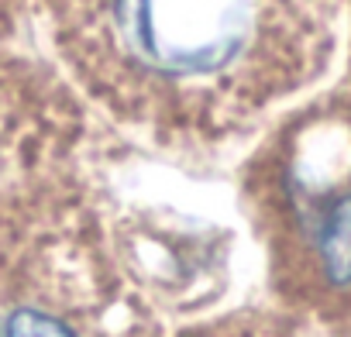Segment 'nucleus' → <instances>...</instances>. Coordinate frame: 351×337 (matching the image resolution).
I'll return each mask as SVG.
<instances>
[{
    "instance_id": "2",
    "label": "nucleus",
    "mask_w": 351,
    "mask_h": 337,
    "mask_svg": "<svg viewBox=\"0 0 351 337\" xmlns=\"http://www.w3.org/2000/svg\"><path fill=\"white\" fill-rule=\"evenodd\" d=\"M313 248L327 282L351 286V193H337L317 207Z\"/></svg>"
},
{
    "instance_id": "1",
    "label": "nucleus",
    "mask_w": 351,
    "mask_h": 337,
    "mask_svg": "<svg viewBox=\"0 0 351 337\" xmlns=\"http://www.w3.org/2000/svg\"><path fill=\"white\" fill-rule=\"evenodd\" d=\"M344 0H42L80 86L165 145L234 134L330 62Z\"/></svg>"
}]
</instances>
